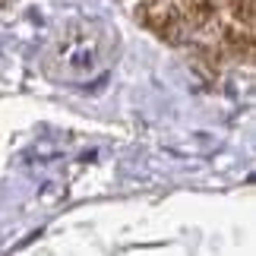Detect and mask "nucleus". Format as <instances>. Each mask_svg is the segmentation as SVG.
<instances>
[{
	"instance_id": "1",
	"label": "nucleus",
	"mask_w": 256,
	"mask_h": 256,
	"mask_svg": "<svg viewBox=\"0 0 256 256\" xmlns=\"http://www.w3.org/2000/svg\"><path fill=\"white\" fill-rule=\"evenodd\" d=\"M111 32L102 22H70L54 38L48 54V73L64 82H82L104 66Z\"/></svg>"
}]
</instances>
